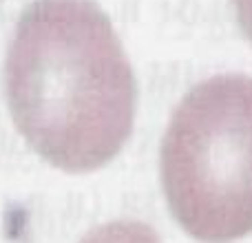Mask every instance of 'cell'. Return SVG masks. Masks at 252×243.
Wrapping results in <instances>:
<instances>
[{"instance_id": "obj_2", "label": "cell", "mask_w": 252, "mask_h": 243, "mask_svg": "<svg viewBox=\"0 0 252 243\" xmlns=\"http://www.w3.org/2000/svg\"><path fill=\"white\" fill-rule=\"evenodd\" d=\"M161 186L195 239L252 232V78L215 75L186 93L161 142Z\"/></svg>"}, {"instance_id": "obj_3", "label": "cell", "mask_w": 252, "mask_h": 243, "mask_svg": "<svg viewBox=\"0 0 252 243\" xmlns=\"http://www.w3.org/2000/svg\"><path fill=\"white\" fill-rule=\"evenodd\" d=\"M78 243H161L153 228L142 221H109L84 235Z\"/></svg>"}, {"instance_id": "obj_4", "label": "cell", "mask_w": 252, "mask_h": 243, "mask_svg": "<svg viewBox=\"0 0 252 243\" xmlns=\"http://www.w3.org/2000/svg\"><path fill=\"white\" fill-rule=\"evenodd\" d=\"M237 11V20L244 31V35L252 42V0H232Z\"/></svg>"}, {"instance_id": "obj_1", "label": "cell", "mask_w": 252, "mask_h": 243, "mask_svg": "<svg viewBox=\"0 0 252 243\" xmlns=\"http://www.w3.org/2000/svg\"><path fill=\"white\" fill-rule=\"evenodd\" d=\"M4 93L22 137L66 173L104 166L133 130V69L91 0H33L22 11L4 60Z\"/></svg>"}]
</instances>
